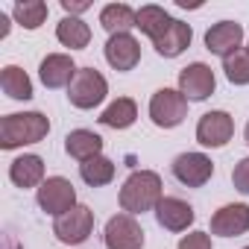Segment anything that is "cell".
I'll use <instances>...</instances> for the list:
<instances>
[{
    "label": "cell",
    "mask_w": 249,
    "mask_h": 249,
    "mask_svg": "<svg viewBox=\"0 0 249 249\" xmlns=\"http://www.w3.org/2000/svg\"><path fill=\"white\" fill-rule=\"evenodd\" d=\"M36 199H38V208L41 211H47L53 217H62L71 208H76V188L65 176H50V179L41 182Z\"/></svg>",
    "instance_id": "obj_5"
},
{
    "label": "cell",
    "mask_w": 249,
    "mask_h": 249,
    "mask_svg": "<svg viewBox=\"0 0 249 249\" xmlns=\"http://www.w3.org/2000/svg\"><path fill=\"white\" fill-rule=\"evenodd\" d=\"M243 249H249V246H243Z\"/></svg>",
    "instance_id": "obj_31"
},
{
    "label": "cell",
    "mask_w": 249,
    "mask_h": 249,
    "mask_svg": "<svg viewBox=\"0 0 249 249\" xmlns=\"http://www.w3.org/2000/svg\"><path fill=\"white\" fill-rule=\"evenodd\" d=\"M231 135H234V120H231L229 111H220V108L205 111L196 123V141L202 147H211V150L226 147L231 141Z\"/></svg>",
    "instance_id": "obj_8"
},
{
    "label": "cell",
    "mask_w": 249,
    "mask_h": 249,
    "mask_svg": "<svg viewBox=\"0 0 249 249\" xmlns=\"http://www.w3.org/2000/svg\"><path fill=\"white\" fill-rule=\"evenodd\" d=\"M50 132V120L41 111H18L0 120V150H18L27 144L44 141Z\"/></svg>",
    "instance_id": "obj_1"
},
{
    "label": "cell",
    "mask_w": 249,
    "mask_h": 249,
    "mask_svg": "<svg viewBox=\"0 0 249 249\" xmlns=\"http://www.w3.org/2000/svg\"><path fill=\"white\" fill-rule=\"evenodd\" d=\"M176 249H214V246H211V237L205 231H191V234H185L179 240Z\"/></svg>",
    "instance_id": "obj_28"
},
{
    "label": "cell",
    "mask_w": 249,
    "mask_h": 249,
    "mask_svg": "<svg viewBox=\"0 0 249 249\" xmlns=\"http://www.w3.org/2000/svg\"><path fill=\"white\" fill-rule=\"evenodd\" d=\"M138 117V106L132 97H117L114 103L106 106V111L100 114V123L108 129H129Z\"/></svg>",
    "instance_id": "obj_19"
},
{
    "label": "cell",
    "mask_w": 249,
    "mask_h": 249,
    "mask_svg": "<svg viewBox=\"0 0 249 249\" xmlns=\"http://www.w3.org/2000/svg\"><path fill=\"white\" fill-rule=\"evenodd\" d=\"M150 117L159 129H176L188 117V97L176 88H159L150 100Z\"/></svg>",
    "instance_id": "obj_4"
},
{
    "label": "cell",
    "mask_w": 249,
    "mask_h": 249,
    "mask_svg": "<svg viewBox=\"0 0 249 249\" xmlns=\"http://www.w3.org/2000/svg\"><path fill=\"white\" fill-rule=\"evenodd\" d=\"M0 88L9 100H33V79L18 65H6L0 73Z\"/></svg>",
    "instance_id": "obj_21"
},
{
    "label": "cell",
    "mask_w": 249,
    "mask_h": 249,
    "mask_svg": "<svg viewBox=\"0 0 249 249\" xmlns=\"http://www.w3.org/2000/svg\"><path fill=\"white\" fill-rule=\"evenodd\" d=\"M170 21H173V18H170V15L161 9V6H156V3H147V6H141V9H138L135 27H138V30H141L147 38H153V41H156V38H159V36H161L167 27H170Z\"/></svg>",
    "instance_id": "obj_23"
},
{
    "label": "cell",
    "mask_w": 249,
    "mask_h": 249,
    "mask_svg": "<svg viewBox=\"0 0 249 249\" xmlns=\"http://www.w3.org/2000/svg\"><path fill=\"white\" fill-rule=\"evenodd\" d=\"M173 176L188 188H202L214 176V161L205 153H182L173 161Z\"/></svg>",
    "instance_id": "obj_11"
},
{
    "label": "cell",
    "mask_w": 249,
    "mask_h": 249,
    "mask_svg": "<svg viewBox=\"0 0 249 249\" xmlns=\"http://www.w3.org/2000/svg\"><path fill=\"white\" fill-rule=\"evenodd\" d=\"M88 6H91V3H85V0H79V3H71V0H62V9L68 12V18H76V15H82Z\"/></svg>",
    "instance_id": "obj_29"
},
{
    "label": "cell",
    "mask_w": 249,
    "mask_h": 249,
    "mask_svg": "<svg viewBox=\"0 0 249 249\" xmlns=\"http://www.w3.org/2000/svg\"><path fill=\"white\" fill-rule=\"evenodd\" d=\"M243 138H246V144H249V123H246V129H243Z\"/></svg>",
    "instance_id": "obj_30"
},
{
    "label": "cell",
    "mask_w": 249,
    "mask_h": 249,
    "mask_svg": "<svg viewBox=\"0 0 249 249\" xmlns=\"http://www.w3.org/2000/svg\"><path fill=\"white\" fill-rule=\"evenodd\" d=\"M103 50H106V62H108L114 71H120V73L132 71V68L141 62V44H138V38H135L132 33L108 36V41H106Z\"/></svg>",
    "instance_id": "obj_9"
},
{
    "label": "cell",
    "mask_w": 249,
    "mask_h": 249,
    "mask_svg": "<svg viewBox=\"0 0 249 249\" xmlns=\"http://www.w3.org/2000/svg\"><path fill=\"white\" fill-rule=\"evenodd\" d=\"M65 150H68L71 159L88 161L94 156H103V138L97 132H91V129H73L65 138Z\"/></svg>",
    "instance_id": "obj_18"
},
{
    "label": "cell",
    "mask_w": 249,
    "mask_h": 249,
    "mask_svg": "<svg viewBox=\"0 0 249 249\" xmlns=\"http://www.w3.org/2000/svg\"><path fill=\"white\" fill-rule=\"evenodd\" d=\"M106 249H144V229L132 214H114L103 231Z\"/></svg>",
    "instance_id": "obj_7"
},
{
    "label": "cell",
    "mask_w": 249,
    "mask_h": 249,
    "mask_svg": "<svg viewBox=\"0 0 249 249\" xmlns=\"http://www.w3.org/2000/svg\"><path fill=\"white\" fill-rule=\"evenodd\" d=\"M47 3L44 0H21V3H15V9H12V15H15V21L24 27V30H38L44 21H47Z\"/></svg>",
    "instance_id": "obj_25"
},
{
    "label": "cell",
    "mask_w": 249,
    "mask_h": 249,
    "mask_svg": "<svg viewBox=\"0 0 249 249\" xmlns=\"http://www.w3.org/2000/svg\"><path fill=\"white\" fill-rule=\"evenodd\" d=\"M76 71H79V68L73 65V59H71L68 53H50V56H44L41 65H38V76H41L44 88H68V85L73 82Z\"/></svg>",
    "instance_id": "obj_15"
},
{
    "label": "cell",
    "mask_w": 249,
    "mask_h": 249,
    "mask_svg": "<svg viewBox=\"0 0 249 249\" xmlns=\"http://www.w3.org/2000/svg\"><path fill=\"white\" fill-rule=\"evenodd\" d=\"M156 220H159V226L167 229V231H188V229L194 226L196 214H194V208H191L185 199H179V196H164V199L156 205Z\"/></svg>",
    "instance_id": "obj_14"
},
{
    "label": "cell",
    "mask_w": 249,
    "mask_h": 249,
    "mask_svg": "<svg viewBox=\"0 0 249 249\" xmlns=\"http://www.w3.org/2000/svg\"><path fill=\"white\" fill-rule=\"evenodd\" d=\"M240 44H243V27L237 21H220L205 33V50L220 59H229L231 53H237Z\"/></svg>",
    "instance_id": "obj_12"
},
{
    "label": "cell",
    "mask_w": 249,
    "mask_h": 249,
    "mask_svg": "<svg viewBox=\"0 0 249 249\" xmlns=\"http://www.w3.org/2000/svg\"><path fill=\"white\" fill-rule=\"evenodd\" d=\"M223 71L231 85H249V47H240L237 53L223 59Z\"/></svg>",
    "instance_id": "obj_26"
},
{
    "label": "cell",
    "mask_w": 249,
    "mask_h": 249,
    "mask_svg": "<svg viewBox=\"0 0 249 249\" xmlns=\"http://www.w3.org/2000/svg\"><path fill=\"white\" fill-rule=\"evenodd\" d=\"M91 231H94V211H91L88 205H76V208H71L68 214L56 217V223H53V234H56L65 246H79V243H85V240L91 237Z\"/></svg>",
    "instance_id": "obj_6"
},
{
    "label": "cell",
    "mask_w": 249,
    "mask_h": 249,
    "mask_svg": "<svg viewBox=\"0 0 249 249\" xmlns=\"http://www.w3.org/2000/svg\"><path fill=\"white\" fill-rule=\"evenodd\" d=\"M217 88V79H214V71L205 65V62H194L188 68L179 71V91L188 97V100H208Z\"/></svg>",
    "instance_id": "obj_10"
},
{
    "label": "cell",
    "mask_w": 249,
    "mask_h": 249,
    "mask_svg": "<svg viewBox=\"0 0 249 249\" xmlns=\"http://www.w3.org/2000/svg\"><path fill=\"white\" fill-rule=\"evenodd\" d=\"M9 179L18 188H41V182H44V161H41V156H33V153L18 156L9 164Z\"/></svg>",
    "instance_id": "obj_17"
},
{
    "label": "cell",
    "mask_w": 249,
    "mask_h": 249,
    "mask_svg": "<svg viewBox=\"0 0 249 249\" xmlns=\"http://www.w3.org/2000/svg\"><path fill=\"white\" fill-rule=\"evenodd\" d=\"M249 231V205L246 202H229L211 217V234L220 237H240Z\"/></svg>",
    "instance_id": "obj_13"
},
{
    "label": "cell",
    "mask_w": 249,
    "mask_h": 249,
    "mask_svg": "<svg viewBox=\"0 0 249 249\" xmlns=\"http://www.w3.org/2000/svg\"><path fill=\"white\" fill-rule=\"evenodd\" d=\"M164 199L161 194V176L156 170H135L120 188V208L123 214H144L156 211V205Z\"/></svg>",
    "instance_id": "obj_2"
},
{
    "label": "cell",
    "mask_w": 249,
    "mask_h": 249,
    "mask_svg": "<svg viewBox=\"0 0 249 249\" xmlns=\"http://www.w3.org/2000/svg\"><path fill=\"white\" fill-rule=\"evenodd\" d=\"M231 185H234V191H240V194L249 196V156L234 164V170H231Z\"/></svg>",
    "instance_id": "obj_27"
},
{
    "label": "cell",
    "mask_w": 249,
    "mask_h": 249,
    "mask_svg": "<svg viewBox=\"0 0 249 249\" xmlns=\"http://www.w3.org/2000/svg\"><path fill=\"white\" fill-rule=\"evenodd\" d=\"M56 38L71 50H85L91 41V27L82 18H62L56 27Z\"/></svg>",
    "instance_id": "obj_22"
},
{
    "label": "cell",
    "mask_w": 249,
    "mask_h": 249,
    "mask_svg": "<svg viewBox=\"0 0 249 249\" xmlns=\"http://www.w3.org/2000/svg\"><path fill=\"white\" fill-rule=\"evenodd\" d=\"M135 18H138V12L132 6H126V3H108V6L100 9V27L106 33H111V36L129 33L135 27Z\"/></svg>",
    "instance_id": "obj_20"
},
{
    "label": "cell",
    "mask_w": 249,
    "mask_h": 249,
    "mask_svg": "<svg viewBox=\"0 0 249 249\" xmlns=\"http://www.w3.org/2000/svg\"><path fill=\"white\" fill-rule=\"evenodd\" d=\"M191 38H194L191 24H185V21L173 18V21H170V27H167V30H164L153 44H156V53H159V56H164V59H176V56H182V53L191 47Z\"/></svg>",
    "instance_id": "obj_16"
},
{
    "label": "cell",
    "mask_w": 249,
    "mask_h": 249,
    "mask_svg": "<svg viewBox=\"0 0 249 249\" xmlns=\"http://www.w3.org/2000/svg\"><path fill=\"white\" fill-rule=\"evenodd\" d=\"M106 94H108V82L97 68H79L73 82L68 85V100L76 108H94L106 100Z\"/></svg>",
    "instance_id": "obj_3"
},
{
    "label": "cell",
    "mask_w": 249,
    "mask_h": 249,
    "mask_svg": "<svg viewBox=\"0 0 249 249\" xmlns=\"http://www.w3.org/2000/svg\"><path fill=\"white\" fill-rule=\"evenodd\" d=\"M79 176H82L85 185L103 188V185H108L114 179V161L106 159V156H94V159H88V161L79 164Z\"/></svg>",
    "instance_id": "obj_24"
}]
</instances>
